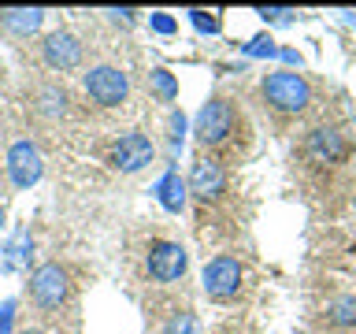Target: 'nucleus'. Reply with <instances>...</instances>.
<instances>
[{"label": "nucleus", "mask_w": 356, "mask_h": 334, "mask_svg": "<svg viewBox=\"0 0 356 334\" xmlns=\"http://www.w3.org/2000/svg\"><path fill=\"white\" fill-rule=\"evenodd\" d=\"M186 193L193 205V227L200 241H227L234 234V216H238V193H234V175L227 164L197 152L186 175Z\"/></svg>", "instance_id": "f257e3e1"}, {"label": "nucleus", "mask_w": 356, "mask_h": 334, "mask_svg": "<svg viewBox=\"0 0 356 334\" xmlns=\"http://www.w3.org/2000/svg\"><path fill=\"white\" fill-rule=\"evenodd\" d=\"M193 141H197V152H204L227 167L245 164L256 141L245 104L227 89H216L193 119Z\"/></svg>", "instance_id": "f03ea898"}, {"label": "nucleus", "mask_w": 356, "mask_h": 334, "mask_svg": "<svg viewBox=\"0 0 356 334\" xmlns=\"http://www.w3.org/2000/svg\"><path fill=\"white\" fill-rule=\"evenodd\" d=\"M356 156V122L345 119H316L312 127L300 134L293 164L300 167L305 178L316 182H330L334 175H341Z\"/></svg>", "instance_id": "7ed1b4c3"}, {"label": "nucleus", "mask_w": 356, "mask_h": 334, "mask_svg": "<svg viewBox=\"0 0 356 334\" xmlns=\"http://www.w3.org/2000/svg\"><path fill=\"white\" fill-rule=\"evenodd\" d=\"M256 97H260L264 116L271 119L278 130L312 119L319 108V86L312 82L305 71H293V67L267 71L260 78V86H256Z\"/></svg>", "instance_id": "20e7f679"}, {"label": "nucleus", "mask_w": 356, "mask_h": 334, "mask_svg": "<svg viewBox=\"0 0 356 334\" xmlns=\"http://www.w3.org/2000/svg\"><path fill=\"white\" fill-rule=\"evenodd\" d=\"M134 278L145 283L149 289H175L186 283L189 271V253L186 245L163 230H145L130 249Z\"/></svg>", "instance_id": "39448f33"}, {"label": "nucleus", "mask_w": 356, "mask_h": 334, "mask_svg": "<svg viewBox=\"0 0 356 334\" xmlns=\"http://www.w3.org/2000/svg\"><path fill=\"white\" fill-rule=\"evenodd\" d=\"M26 301L30 308L41 316V323H49V334L60 331V319L78 323V286L71 278V267L60 260H44L30 271L26 283Z\"/></svg>", "instance_id": "423d86ee"}, {"label": "nucleus", "mask_w": 356, "mask_h": 334, "mask_svg": "<svg viewBox=\"0 0 356 334\" xmlns=\"http://www.w3.org/2000/svg\"><path fill=\"white\" fill-rule=\"evenodd\" d=\"M82 93L97 111H122L134 97V82L127 74V67L111 63V60H97L82 67Z\"/></svg>", "instance_id": "0eeeda50"}, {"label": "nucleus", "mask_w": 356, "mask_h": 334, "mask_svg": "<svg viewBox=\"0 0 356 334\" xmlns=\"http://www.w3.org/2000/svg\"><path fill=\"white\" fill-rule=\"evenodd\" d=\"M200 286H204L208 301H216V305H234V301L249 289V267H245V260L238 253L222 249V253H216L204 264Z\"/></svg>", "instance_id": "6e6552de"}, {"label": "nucleus", "mask_w": 356, "mask_h": 334, "mask_svg": "<svg viewBox=\"0 0 356 334\" xmlns=\"http://www.w3.org/2000/svg\"><path fill=\"white\" fill-rule=\"evenodd\" d=\"M145 316L152 323V334H204L197 308L186 297H171L167 289H156V297L145 305Z\"/></svg>", "instance_id": "1a4fd4ad"}, {"label": "nucleus", "mask_w": 356, "mask_h": 334, "mask_svg": "<svg viewBox=\"0 0 356 334\" xmlns=\"http://www.w3.org/2000/svg\"><path fill=\"white\" fill-rule=\"evenodd\" d=\"M156 145L145 130H119L104 141V160L115 167L119 175H138L152 164Z\"/></svg>", "instance_id": "9d476101"}, {"label": "nucleus", "mask_w": 356, "mask_h": 334, "mask_svg": "<svg viewBox=\"0 0 356 334\" xmlns=\"http://www.w3.org/2000/svg\"><path fill=\"white\" fill-rule=\"evenodd\" d=\"M38 60L49 74H71L86 63V41L74 30H52L38 41Z\"/></svg>", "instance_id": "9b49d317"}, {"label": "nucleus", "mask_w": 356, "mask_h": 334, "mask_svg": "<svg viewBox=\"0 0 356 334\" xmlns=\"http://www.w3.org/2000/svg\"><path fill=\"white\" fill-rule=\"evenodd\" d=\"M4 175L15 189H30L33 182H41V175H44L41 149L30 138H15L4 152Z\"/></svg>", "instance_id": "f8f14e48"}, {"label": "nucleus", "mask_w": 356, "mask_h": 334, "mask_svg": "<svg viewBox=\"0 0 356 334\" xmlns=\"http://www.w3.org/2000/svg\"><path fill=\"white\" fill-rule=\"evenodd\" d=\"M30 111L49 127H60V122L74 116V100L63 82H38L30 89Z\"/></svg>", "instance_id": "ddd939ff"}, {"label": "nucleus", "mask_w": 356, "mask_h": 334, "mask_svg": "<svg viewBox=\"0 0 356 334\" xmlns=\"http://www.w3.org/2000/svg\"><path fill=\"white\" fill-rule=\"evenodd\" d=\"M44 26L41 8H0V30L15 41H30L33 33Z\"/></svg>", "instance_id": "4468645a"}, {"label": "nucleus", "mask_w": 356, "mask_h": 334, "mask_svg": "<svg viewBox=\"0 0 356 334\" xmlns=\"http://www.w3.org/2000/svg\"><path fill=\"white\" fill-rule=\"evenodd\" d=\"M323 319H327L330 331H356V294L330 297L327 308H323Z\"/></svg>", "instance_id": "2eb2a0df"}, {"label": "nucleus", "mask_w": 356, "mask_h": 334, "mask_svg": "<svg viewBox=\"0 0 356 334\" xmlns=\"http://www.w3.org/2000/svg\"><path fill=\"white\" fill-rule=\"evenodd\" d=\"M160 193H163V205H167V212H182V205H186V186L178 182L175 175H167V178H163Z\"/></svg>", "instance_id": "dca6fc26"}, {"label": "nucleus", "mask_w": 356, "mask_h": 334, "mask_svg": "<svg viewBox=\"0 0 356 334\" xmlns=\"http://www.w3.org/2000/svg\"><path fill=\"white\" fill-rule=\"evenodd\" d=\"M149 82L156 86V93H160L163 100H171V97L178 93V86H175V78H171V74H167V71H152V74H149Z\"/></svg>", "instance_id": "f3484780"}, {"label": "nucleus", "mask_w": 356, "mask_h": 334, "mask_svg": "<svg viewBox=\"0 0 356 334\" xmlns=\"http://www.w3.org/2000/svg\"><path fill=\"white\" fill-rule=\"evenodd\" d=\"M260 15H264V19H271V22H289V19L297 15V11H289V8H264Z\"/></svg>", "instance_id": "a211bd4d"}, {"label": "nucleus", "mask_w": 356, "mask_h": 334, "mask_svg": "<svg viewBox=\"0 0 356 334\" xmlns=\"http://www.w3.org/2000/svg\"><path fill=\"white\" fill-rule=\"evenodd\" d=\"M11 312H15V301H8L4 312H0V334H11Z\"/></svg>", "instance_id": "6ab92c4d"}, {"label": "nucleus", "mask_w": 356, "mask_h": 334, "mask_svg": "<svg viewBox=\"0 0 356 334\" xmlns=\"http://www.w3.org/2000/svg\"><path fill=\"white\" fill-rule=\"evenodd\" d=\"M19 334H49L44 327H26V331H19Z\"/></svg>", "instance_id": "aec40b11"}, {"label": "nucleus", "mask_w": 356, "mask_h": 334, "mask_svg": "<svg viewBox=\"0 0 356 334\" xmlns=\"http://www.w3.org/2000/svg\"><path fill=\"white\" fill-rule=\"evenodd\" d=\"M0 227H4V205H0Z\"/></svg>", "instance_id": "412c9836"}]
</instances>
